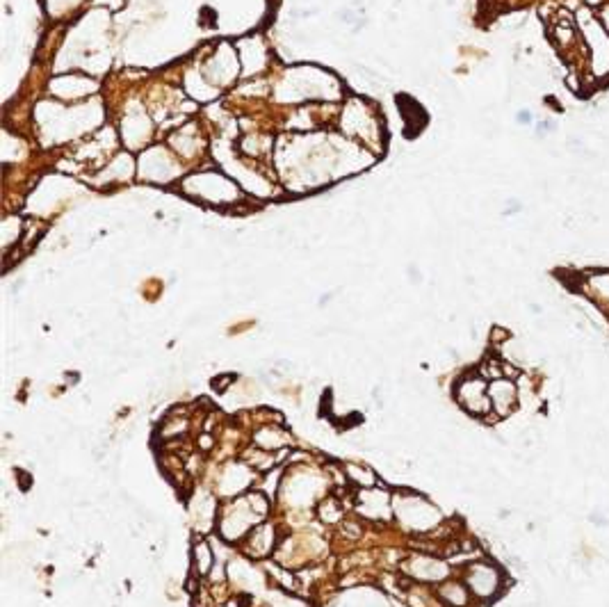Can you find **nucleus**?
I'll use <instances>...</instances> for the list:
<instances>
[{
	"label": "nucleus",
	"instance_id": "nucleus-1",
	"mask_svg": "<svg viewBox=\"0 0 609 607\" xmlns=\"http://www.w3.org/2000/svg\"><path fill=\"white\" fill-rule=\"evenodd\" d=\"M456 399L463 409H468L470 413H477V416H484L491 409V397L486 393L484 381L479 377H468L459 384V390H456Z\"/></svg>",
	"mask_w": 609,
	"mask_h": 607
},
{
	"label": "nucleus",
	"instance_id": "nucleus-2",
	"mask_svg": "<svg viewBox=\"0 0 609 607\" xmlns=\"http://www.w3.org/2000/svg\"><path fill=\"white\" fill-rule=\"evenodd\" d=\"M468 582H470V587H473V591L477 596L488 598V596L495 594L497 584H500V575H497V571L491 568V566L477 564V566L470 568V573H468Z\"/></svg>",
	"mask_w": 609,
	"mask_h": 607
},
{
	"label": "nucleus",
	"instance_id": "nucleus-3",
	"mask_svg": "<svg viewBox=\"0 0 609 607\" xmlns=\"http://www.w3.org/2000/svg\"><path fill=\"white\" fill-rule=\"evenodd\" d=\"M488 397H491V404L497 411V416H507V413L514 411L518 393H516V386L511 381L495 379L491 384V388H488Z\"/></svg>",
	"mask_w": 609,
	"mask_h": 607
},
{
	"label": "nucleus",
	"instance_id": "nucleus-4",
	"mask_svg": "<svg viewBox=\"0 0 609 607\" xmlns=\"http://www.w3.org/2000/svg\"><path fill=\"white\" fill-rule=\"evenodd\" d=\"M194 560H196L199 573H208V568H210V564H213V555H210L206 543H196L194 546Z\"/></svg>",
	"mask_w": 609,
	"mask_h": 607
},
{
	"label": "nucleus",
	"instance_id": "nucleus-5",
	"mask_svg": "<svg viewBox=\"0 0 609 607\" xmlns=\"http://www.w3.org/2000/svg\"><path fill=\"white\" fill-rule=\"evenodd\" d=\"M443 596L445 598H450L452 605H466V591H463V587H459V584H450V587H445L443 589Z\"/></svg>",
	"mask_w": 609,
	"mask_h": 607
}]
</instances>
